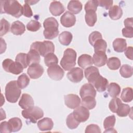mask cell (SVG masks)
<instances>
[{"label":"cell","mask_w":133,"mask_h":133,"mask_svg":"<svg viewBox=\"0 0 133 133\" xmlns=\"http://www.w3.org/2000/svg\"><path fill=\"white\" fill-rule=\"evenodd\" d=\"M1 13H6L15 18L23 15V8L17 1L8 0L1 1Z\"/></svg>","instance_id":"obj_1"},{"label":"cell","mask_w":133,"mask_h":133,"mask_svg":"<svg viewBox=\"0 0 133 133\" xmlns=\"http://www.w3.org/2000/svg\"><path fill=\"white\" fill-rule=\"evenodd\" d=\"M45 30L43 34L45 38L52 39L56 37L59 34V24L57 20L54 17L46 19L43 22Z\"/></svg>","instance_id":"obj_2"},{"label":"cell","mask_w":133,"mask_h":133,"mask_svg":"<svg viewBox=\"0 0 133 133\" xmlns=\"http://www.w3.org/2000/svg\"><path fill=\"white\" fill-rule=\"evenodd\" d=\"M21 93V88L19 87L17 81H11L7 84L5 87V95L9 102L16 103L19 99Z\"/></svg>","instance_id":"obj_3"},{"label":"cell","mask_w":133,"mask_h":133,"mask_svg":"<svg viewBox=\"0 0 133 133\" xmlns=\"http://www.w3.org/2000/svg\"><path fill=\"white\" fill-rule=\"evenodd\" d=\"M76 52L72 48H67L64 51L60 61V65L65 71H70L76 65Z\"/></svg>","instance_id":"obj_4"},{"label":"cell","mask_w":133,"mask_h":133,"mask_svg":"<svg viewBox=\"0 0 133 133\" xmlns=\"http://www.w3.org/2000/svg\"><path fill=\"white\" fill-rule=\"evenodd\" d=\"M22 115L25 119H29L33 123H36L37 121L44 116L43 111L38 107H32L22 111Z\"/></svg>","instance_id":"obj_5"},{"label":"cell","mask_w":133,"mask_h":133,"mask_svg":"<svg viewBox=\"0 0 133 133\" xmlns=\"http://www.w3.org/2000/svg\"><path fill=\"white\" fill-rule=\"evenodd\" d=\"M2 66L5 71L16 75L20 74L24 69L20 64L17 62H14L10 59H5L3 61Z\"/></svg>","instance_id":"obj_6"},{"label":"cell","mask_w":133,"mask_h":133,"mask_svg":"<svg viewBox=\"0 0 133 133\" xmlns=\"http://www.w3.org/2000/svg\"><path fill=\"white\" fill-rule=\"evenodd\" d=\"M47 74L51 79L55 81H60L63 78L64 72L59 65L56 64L48 67Z\"/></svg>","instance_id":"obj_7"},{"label":"cell","mask_w":133,"mask_h":133,"mask_svg":"<svg viewBox=\"0 0 133 133\" xmlns=\"http://www.w3.org/2000/svg\"><path fill=\"white\" fill-rule=\"evenodd\" d=\"M38 51L40 56L45 57L49 53H54L55 51V46L52 42L44 41L42 42H39Z\"/></svg>","instance_id":"obj_8"},{"label":"cell","mask_w":133,"mask_h":133,"mask_svg":"<svg viewBox=\"0 0 133 133\" xmlns=\"http://www.w3.org/2000/svg\"><path fill=\"white\" fill-rule=\"evenodd\" d=\"M74 117L80 123L86 122L89 117V111L84 106L78 107L73 112Z\"/></svg>","instance_id":"obj_9"},{"label":"cell","mask_w":133,"mask_h":133,"mask_svg":"<svg viewBox=\"0 0 133 133\" xmlns=\"http://www.w3.org/2000/svg\"><path fill=\"white\" fill-rule=\"evenodd\" d=\"M64 99L65 105L72 109H75L79 107L81 102L79 96L73 94L65 95Z\"/></svg>","instance_id":"obj_10"},{"label":"cell","mask_w":133,"mask_h":133,"mask_svg":"<svg viewBox=\"0 0 133 133\" xmlns=\"http://www.w3.org/2000/svg\"><path fill=\"white\" fill-rule=\"evenodd\" d=\"M44 72L43 67L39 63H35L30 65L27 70L28 75L32 79H37L40 77Z\"/></svg>","instance_id":"obj_11"},{"label":"cell","mask_w":133,"mask_h":133,"mask_svg":"<svg viewBox=\"0 0 133 133\" xmlns=\"http://www.w3.org/2000/svg\"><path fill=\"white\" fill-rule=\"evenodd\" d=\"M83 71L79 68H74L67 73L68 78L72 82L77 83L83 78Z\"/></svg>","instance_id":"obj_12"},{"label":"cell","mask_w":133,"mask_h":133,"mask_svg":"<svg viewBox=\"0 0 133 133\" xmlns=\"http://www.w3.org/2000/svg\"><path fill=\"white\" fill-rule=\"evenodd\" d=\"M91 84L99 92L104 91L108 85V81L100 74L96 77L91 83Z\"/></svg>","instance_id":"obj_13"},{"label":"cell","mask_w":133,"mask_h":133,"mask_svg":"<svg viewBox=\"0 0 133 133\" xmlns=\"http://www.w3.org/2000/svg\"><path fill=\"white\" fill-rule=\"evenodd\" d=\"M60 22L63 26L70 28L75 24L76 22V17L74 14L67 11L61 17Z\"/></svg>","instance_id":"obj_14"},{"label":"cell","mask_w":133,"mask_h":133,"mask_svg":"<svg viewBox=\"0 0 133 133\" xmlns=\"http://www.w3.org/2000/svg\"><path fill=\"white\" fill-rule=\"evenodd\" d=\"M96 94L97 92L95 87L90 83L83 85L79 90V95L82 99L88 96H91L95 98Z\"/></svg>","instance_id":"obj_15"},{"label":"cell","mask_w":133,"mask_h":133,"mask_svg":"<svg viewBox=\"0 0 133 133\" xmlns=\"http://www.w3.org/2000/svg\"><path fill=\"white\" fill-rule=\"evenodd\" d=\"M93 62L96 66L101 67L105 64L107 62V56L104 52H95L93 55Z\"/></svg>","instance_id":"obj_16"},{"label":"cell","mask_w":133,"mask_h":133,"mask_svg":"<svg viewBox=\"0 0 133 133\" xmlns=\"http://www.w3.org/2000/svg\"><path fill=\"white\" fill-rule=\"evenodd\" d=\"M65 10L64 6L59 1L52 2L49 6V11L54 16L61 15Z\"/></svg>","instance_id":"obj_17"},{"label":"cell","mask_w":133,"mask_h":133,"mask_svg":"<svg viewBox=\"0 0 133 133\" xmlns=\"http://www.w3.org/2000/svg\"><path fill=\"white\" fill-rule=\"evenodd\" d=\"M34 104L32 97L28 94H23L19 101V105L24 110L34 106Z\"/></svg>","instance_id":"obj_18"},{"label":"cell","mask_w":133,"mask_h":133,"mask_svg":"<svg viewBox=\"0 0 133 133\" xmlns=\"http://www.w3.org/2000/svg\"><path fill=\"white\" fill-rule=\"evenodd\" d=\"M40 55L37 50L30 48V51L27 54V62L28 65H31L35 63L40 62Z\"/></svg>","instance_id":"obj_19"},{"label":"cell","mask_w":133,"mask_h":133,"mask_svg":"<svg viewBox=\"0 0 133 133\" xmlns=\"http://www.w3.org/2000/svg\"><path fill=\"white\" fill-rule=\"evenodd\" d=\"M53 126V121L49 117H45L37 122V127L41 131L51 130Z\"/></svg>","instance_id":"obj_20"},{"label":"cell","mask_w":133,"mask_h":133,"mask_svg":"<svg viewBox=\"0 0 133 133\" xmlns=\"http://www.w3.org/2000/svg\"><path fill=\"white\" fill-rule=\"evenodd\" d=\"M84 74L85 77L87 78L88 82L90 84L96 77L100 75V73L97 68L96 66H90L85 69L84 71Z\"/></svg>","instance_id":"obj_21"},{"label":"cell","mask_w":133,"mask_h":133,"mask_svg":"<svg viewBox=\"0 0 133 133\" xmlns=\"http://www.w3.org/2000/svg\"><path fill=\"white\" fill-rule=\"evenodd\" d=\"M93 64L92 58L89 55L83 54L78 57V64L83 69H86L91 66Z\"/></svg>","instance_id":"obj_22"},{"label":"cell","mask_w":133,"mask_h":133,"mask_svg":"<svg viewBox=\"0 0 133 133\" xmlns=\"http://www.w3.org/2000/svg\"><path fill=\"white\" fill-rule=\"evenodd\" d=\"M25 31V27L24 24L19 21H16L14 22L10 28V31L11 32L16 35H21Z\"/></svg>","instance_id":"obj_23"},{"label":"cell","mask_w":133,"mask_h":133,"mask_svg":"<svg viewBox=\"0 0 133 133\" xmlns=\"http://www.w3.org/2000/svg\"><path fill=\"white\" fill-rule=\"evenodd\" d=\"M127 47L126 41L124 38H116L113 42L114 50L117 52H122L125 50Z\"/></svg>","instance_id":"obj_24"},{"label":"cell","mask_w":133,"mask_h":133,"mask_svg":"<svg viewBox=\"0 0 133 133\" xmlns=\"http://www.w3.org/2000/svg\"><path fill=\"white\" fill-rule=\"evenodd\" d=\"M123 15V10L122 8L117 6H112L109 11V16L110 18L113 20H116L120 19Z\"/></svg>","instance_id":"obj_25"},{"label":"cell","mask_w":133,"mask_h":133,"mask_svg":"<svg viewBox=\"0 0 133 133\" xmlns=\"http://www.w3.org/2000/svg\"><path fill=\"white\" fill-rule=\"evenodd\" d=\"M82 4L78 1H71L69 2L67 8L73 14H78L82 10Z\"/></svg>","instance_id":"obj_26"},{"label":"cell","mask_w":133,"mask_h":133,"mask_svg":"<svg viewBox=\"0 0 133 133\" xmlns=\"http://www.w3.org/2000/svg\"><path fill=\"white\" fill-rule=\"evenodd\" d=\"M72 33L68 31H63L59 36V41L64 46H68L72 42Z\"/></svg>","instance_id":"obj_27"},{"label":"cell","mask_w":133,"mask_h":133,"mask_svg":"<svg viewBox=\"0 0 133 133\" xmlns=\"http://www.w3.org/2000/svg\"><path fill=\"white\" fill-rule=\"evenodd\" d=\"M108 92L112 98H115L118 96L121 92V87L116 83H111L107 87Z\"/></svg>","instance_id":"obj_28"},{"label":"cell","mask_w":133,"mask_h":133,"mask_svg":"<svg viewBox=\"0 0 133 133\" xmlns=\"http://www.w3.org/2000/svg\"><path fill=\"white\" fill-rule=\"evenodd\" d=\"M8 122L12 132H17L19 131L22 126V121L18 117L11 118L9 119Z\"/></svg>","instance_id":"obj_29"},{"label":"cell","mask_w":133,"mask_h":133,"mask_svg":"<svg viewBox=\"0 0 133 133\" xmlns=\"http://www.w3.org/2000/svg\"><path fill=\"white\" fill-rule=\"evenodd\" d=\"M85 21L87 24L89 26H94L95 24L97 21V14L96 11L92 10H89L86 11L85 16Z\"/></svg>","instance_id":"obj_30"},{"label":"cell","mask_w":133,"mask_h":133,"mask_svg":"<svg viewBox=\"0 0 133 133\" xmlns=\"http://www.w3.org/2000/svg\"><path fill=\"white\" fill-rule=\"evenodd\" d=\"M81 104L82 106L85 107L88 110H91L96 107V101L95 97L91 96L85 97L82 98Z\"/></svg>","instance_id":"obj_31"},{"label":"cell","mask_w":133,"mask_h":133,"mask_svg":"<svg viewBox=\"0 0 133 133\" xmlns=\"http://www.w3.org/2000/svg\"><path fill=\"white\" fill-rule=\"evenodd\" d=\"M121 99L125 102H129L132 100V89L130 87H126L123 89L121 95Z\"/></svg>","instance_id":"obj_32"},{"label":"cell","mask_w":133,"mask_h":133,"mask_svg":"<svg viewBox=\"0 0 133 133\" xmlns=\"http://www.w3.org/2000/svg\"><path fill=\"white\" fill-rule=\"evenodd\" d=\"M93 46L95 52L101 51L105 52L107 47V44L105 41L101 38L97 40L94 44Z\"/></svg>","instance_id":"obj_33"},{"label":"cell","mask_w":133,"mask_h":133,"mask_svg":"<svg viewBox=\"0 0 133 133\" xmlns=\"http://www.w3.org/2000/svg\"><path fill=\"white\" fill-rule=\"evenodd\" d=\"M44 57V62L47 66L50 67L58 64V58L54 53H49Z\"/></svg>","instance_id":"obj_34"},{"label":"cell","mask_w":133,"mask_h":133,"mask_svg":"<svg viewBox=\"0 0 133 133\" xmlns=\"http://www.w3.org/2000/svg\"><path fill=\"white\" fill-rule=\"evenodd\" d=\"M107 66L112 70H116L121 66V61L117 57H111L109 58L107 62Z\"/></svg>","instance_id":"obj_35"},{"label":"cell","mask_w":133,"mask_h":133,"mask_svg":"<svg viewBox=\"0 0 133 133\" xmlns=\"http://www.w3.org/2000/svg\"><path fill=\"white\" fill-rule=\"evenodd\" d=\"M80 122H78L74 116L73 113H70L66 119V124L69 128L73 129L76 128L79 125Z\"/></svg>","instance_id":"obj_36"},{"label":"cell","mask_w":133,"mask_h":133,"mask_svg":"<svg viewBox=\"0 0 133 133\" xmlns=\"http://www.w3.org/2000/svg\"><path fill=\"white\" fill-rule=\"evenodd\" d=\"M119 73L124 78L130 77L132 75V68L128 64H123L121 67Z\"/></svg>","instance_id":"obj_37"},{"label":"cell","mask_w":133,"mask_h":133,"mask_svg":"<svg viewBox=\"0 0 133 133\" xmlns=\"http://www.w3.org/2000/svg\"><path fill=\"white\" fill-rule=\"evenodd\" d=\"M30 81V79L28 75L25 73H23L18 77L17 83L21 89H24L29 84Z\"/></svg>","instance_id":"obj_38"},{"label":"cell","mask_w":133,"mask_h":133,"mask_svg":"<svg viewBox=\"0 0 133 133\" xmlns=\"http://www.w3.org/2000/svg\"><path fill=\"white\" fill-rule=\"evenodd\" d=\"M130 109L131 108L129 105L122 103L119 105L116 113L119 117H125L130 113Z\"/></svg>","instance_id":"obj_39"},{"label":"cell","mask_w":133,"mask_h":133,"mask_svg":"<svg viewBox=\"0 0 133 133\" xmlns=\"http://www.w3.org/2000/svg\"><path fill=\"white\" fill-rule=\"evenodd\" d=\"M122 103V102L119 98L117 97L113 98L109 102V108L111 111L113 113H116L119 105Z\"/></svg>","instance_id":"obj_40"},{"label":"cell","mask_w":133,"mask_h":133,"mask_svg":"<svg viewBox=\"0 0 133 133\" xmlns=\"http://www.w3.org/2000/svg\"><path fill=\"white\" fill-rule=\"evenodd\" d=\"M116 122L115 116L114 115L106 117L103 122V127L105 129L113 128Z\"/></svg>","instance_id":"obj_41"},{"label":"cell","mask_w":133,"mask_h":133,"mask_svg":"<svg viewBox=\"0 0 133 133\" xmlns=\"http://www.w3.org/2000/svg\"><path fill=\"white\" fill-rule=\"evenodd\" d=\"M16 62L20 64L24 69L28 66L27 62V54L24 53H19L16 57Z\"/></svg>","instance_id":"obj_42"},{"label":"cell","mask_w":133,"mask_h":133,"mask_svg":"<svg viewBox=\"0 0 133 133\" xmlns=\"http://www.w3.org/2000/svg\"><path fill=\"white\" fill-rule=\"evenodd\" d=\"M41 27V24L37 21L32 20L26 25V29L31 32H36Z\"/></svg>","instance_id":"obj_43"},{"label":"cell","mask_w":133,"mask_h":133,"mask_svg":"<svg viewBox=\"0 0 133 133\" xmlns=\"http://www.w3.org/2000/svg\"><path fill=\"white\" fill-rule=\"evenodd\" d=\"M98 6V1H95V0L88 1L85 5V7H84L85 10V11H87L89 10H92L94 11H96Z\"/></svg>","instance_id":"obj_44"},{"label":"cell","mask_w":133,"mask_h":133,"mask_svg":"<svg viewBox=\"0 0 133 133\" xmlns=\"http://www.w3.org/2000/svg\"><path fill=\"white\" fill-rule=\"evenodd\" d=\"M10 24L5 19H2L1 20V36L6 34L9 31Z\"/></svg>","instance_id":"obj_45"},{"label":"cell","mask_w":133,"mask_h":133,"mask_svg":"<svg viewBox=\"0 0 133 133\" xmlns=\"http://www.w3.org/2000/svg\"><path fill=\"white\" fill-rule=\"evenodd\" d=\"M101 38H102V36L101 34L99 32L94 31L90 34L88 37V40L91 46H93L94 44L97 40Z\"/></svg>","instance_id":"obj_46"},{"label":"cell","mask_w":133,"mask_h":133,"mask_svg":"<svg viewBox=\"0 0 133 133\" xmlns=\"http://www.w3.org/2000/svg\"><path fill=\"white\" fill-rule=\"evenodd\" d=\"M85 132L86 133H89V132L100 133L101 131L100 130V127L97 125L90 124L86 127Z\"/></svg>","instance_id":"obj_47"},{"label":"cell","mask_w":133,"mask_h":133,"mask_svg":"<svg viewBox=\"0 0 133 133\" xmlns=\"http://www.w3.org/2000/svg\"><path fill=\"white\" fill-rule=\"evenodd\" d=\"M0 132L1 133H10L12 132L8 122L4 121L1 123Z\"/></svg>","instance_id":"obj_48"},{"label":"cell","mask_w":133,"mask_h":133,"mask_svg":"<svg viewBox=\"0 0 133 133\" xmlns=\"http://www.w3.org/2000/svg\"><path fill=\"white\" fill-rule=\"evenodd\" d=\"M98 6L103 7L105 9H109L113 5V1H98Z\"/></svg>","instance_id":"obj_49"},{"label":"cell","mask_w":133,"mask_h":133,"mask_svg":"<svg viewBox=\"0 0 133 133\" xmlns=\"http://www.w3.org/2000/svg\"><path fill=\"white\" fill-rule=\"evenodd\" d=\"M123 36L127 38H132L133 36V28L125 27L122 29Z\"/></svg>","instance_id":"obj_50"},{"label":"cell","mask_w":133,"mask_h":133,"mask_svg":"<svg viewBox=\"0 0 133 133\" xmlns=\"http://www.w3.org/2000/svg\"><path fill=\"white\" fill-rule=\"evenodd\" d=\"M23 15L26 17L30 18L33 16V12L32 9L29 4L25 3L23 6Z\"/></svg>","instance_id":"obj_51"},{"label":"cell","mask_w":133,"mask_h":133,"mask_svg":"<svg viewBox=\"0 0 133 133\" xmlns=\"http://www.w3.org/2000/svg\"><path fill=\"white\" fill-rule=\"evenodd\" d=\"M125 55L127 58L132 60L133 59V48L131 46L128 47L125 50Z\"/></svg>","instance_id":"obj_52"},{"label":"cell","mask_w":133,"mask_h":133,"mask_svg":"<svg viewBox=\"0 0 133 133\" xmlns=\"http://www.w3.org/2000/svg\"><path fill=\"white\" fill-rule=\"evenodd\" d=\"M124 25L125 27H131L133 28V20L132 18H126L124 22Z\"/></svg>","instance_id":"obj_53"},{"label":"cell","mask_w":133,"mask_h":133,"mask_svg":"<svg viewBox=\"0 0 133 133\" xmlns=\"http://www.w3.org/2000/svg\"><path fill=\"white\" fill-rule=\"evenodd\" d=\"M38 1H25V3H27L28 4L30 5H34L37 3Z\"/></svg>","instance_id":"obj_54"}]
</instances>
